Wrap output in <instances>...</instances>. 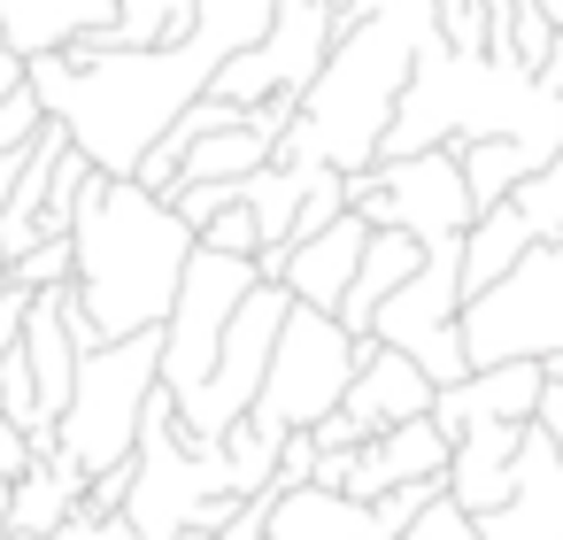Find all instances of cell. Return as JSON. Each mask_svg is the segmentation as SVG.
Returning a JSON list of instances; mask_svg holds the SVG:
<instances>
[{"label": "cell", "instance_id": "1", "mask_svg": "<svg viewBox=\"0 0 563 540\" xmlns=\"http://www.w3.org/2000/svg\"><path fill=\"white\" fill-rule=\"evenodd\" d=\"M278 0H201V16L170 47H117V55H40L32 93L47 124L101 170V178H140V163L170 140V124L209 101L217 70L247 55L271 32Z\"/></svg>", "mask_w": 563, "mask_h": 540}, {"label": "cell", "instance_id": "2", "mask_svg": "<svg viewBox=\"0 0 563 540\" xmlns=\"http://www.w3.org/2000/svg\"><path fill=\"white\" fill-rule=\"evenodd\" d=\"M440 40V0H355L340 16V40L317 70V86L301 93L278 163H309V170H371L386 155V132L401 117V93L424 63V47Z\"/></svg>", "mask_w": 563, "mask_h": 540}, {"label": "cell", "instance_id": "3", "mask_svg": "<svg viewBox=\"0 0 563 540\" xmlns=\"http://www.w3.org/2000/svg\"><path fill=\"white\" fill-rule=\"evenodd\" d=\"M194 247H201V232L163 194H147L140 178H93L78 201V224H70V255H78L70 301H78L86 332L93 340L163 332Z\"/></svg>", "mask_w": 563, "mask_h": 540}, {"label": "cell", "instance_id": "4", "mask_svg": "<svg viewBox=\"0 0 563 540\" xmlns=\"http://www.w3.org/2000/svg\"><path fill=\"white\" fill-rule=\"evenodd\" d=\"M471 140H517L540 155V170L563 155V93H548L517 55L486 47H448V32L424 47L401 117L386 132V155H432V147H471Z\"/></svg>", "mask_w": 563, "mask_h": 540}, {"label": "cell", "instance_id": "5", "mask_svg": "<svg viewBox=\"0 0 563 540\" xmlns=\"http://www.w3.org/2000/svg\"><path fill=\"white\" fill-rule=\"evenodd\" d=\"M163 394V332H140V340H101L78 355V394L55 425V448L101 478V471H124L140 455V425Z\"/></svg>", "mask_w": 563, "mask_h": 540}, {"label": "cell", "instance_id": "6", "mask_svg": "<svg viewBox=\"0 0 563 540\" xmlns=\"http://www.w3.org/2000/svg\"><path fill=\"white\" fill-rule=\"evenodd\" d=\"M371 348H378V340H355L332 309H301V301H294V309H286V332H278V355H271V378H263L247 425L271 432V440L317 432V425L347 401V386H355V371L371 363Z\"/></svg>", "mask_w": 563, "mask_h": 540}, {"label": "cell", "instance_id": "7", "mask_svg": "<svg viewBox=\"0 0 563 540\" xmlns=\"http://www.w3.org/2000/svg\"><path fill=\"white\" fill-rule=\"evenodd\" d=\"M201 16V0H0V32L24 63L40 55H117V47H170Z\"/></svg>", "mask_w": 563, "mask_h": 540}, {"label": "cell", "instance_id": "8", "mask_svg": "<svg viewBox=\"0 0 563 540\" xmlns=\"http://www.w3.org/2000/svg\"><path fill=\"white\" fill-rule=\"evenodd\" d=\"M463 348H471V371L563 363V240H540L509 278L463 301Z\"/></svg>", "mask_w": 563, "mask_h": 540}, {"label": "cell", "instance_id": "9", "mask_svg": "<svg viewBox=\"0 0 563 540\" xmlns=\"http://www.w3.org/2000/svg\"><path fill=\"white\" fill-rule=\"evenodd\" d=\"M263 286V263L255 255H217V247H194L186 278H178V309L163 324V394L186 409L209 378H217V355H224V332L240 317V301Z\"/></svg>", "mask_w": 563, "mask_h": 540}, {"label": "cell", "instance_id": "10", "mask_svg": "<svg viewBox=\"0 0 563 540\" xmlns=\"http://www.w3.org/2000/svg\"><path fill=\"white\" fill-rule=\"evenodd\" d=\"M347 209L371 217V232H409V240H463L478 224L471 186H463V147H432V155H394L347 178Z\"/></svg>", "mask_w": 563, "mask_h": 540}, {"label": "cell", "instance_id": "11", "mask_svg": "<svg viewBox=\"0 0 563 540\" xmlns=\"http://www.w3.org/2000/svg\"><path fill=\"white\" fill-rule=\"evenodd\" d=\"M371 340L394 348V355H409L440 394L471 378V348H463V240H432L424 247L417 278L378 309Z\"/></svg>", "mask_w": 563, "mask_h": 540}, {"label": "cell", "instance_id": "12", "mask_svg": "<svg viewBox=\"0 0 563 540\" xmlns=\"http://www.w3.org/2000/svg\"><path fill=\"white\" fill-rule=\"evenodd\" d=\"M332 40H340V9H332V0H278V9H271V32H263L247 55H232L209 93L232 101V109L301 101V93L317 86V70H324Z\"/></svg>", "mask_w": 563, "mask_h": 540}, {"label": "cell", "instance_id": "13", "mask_svg": "<svg viewBox=\"0 0 563 540\" xmlns=\"http://www.w3.org/2000/svg\"><path fill=\"white\" fill-rule=\"evenodd\" d=\"M286 309H294V294L271 286V278L240 301V317H232V332H224V355H217V378L178 409L194 440H224V432L255 409V394H263V378H271V355H278V332H286Z\"/></svg>", "mask_w": 563, "mask_h": 540}, {"label": "cell", "instance_id": "14", "mask_svg": "<svg viewBox=\"0 0 563 540\" xmlns=\"http://www.w3.org/2000/svg\"><path fill=\"white\" fill-rule=\"evenodd\" d=\"M448 463H455V440L440 432V417H417V425H394V432L363 440V448L347 455V486H340V494L386 502V494H401V486L448 478Z\"/></svg>", "mask_w": 563, "mask_h": 540}, {"label": "cell", "instance_id": "15", "mask_svg": "<svg viewBox=\"0 0 563 540\" xmlns=\"http://www.w3.org/2000/svg\"><path fill=\"white\" fill-rule=\"evenodd\" d=\"M478 540H563V448L532 425L517 448V486L501 509L471 517Z\"/></svg>", "mask_w": 563, "mask_h": 540}, {"label": "cell", "instance_id": "16", "mask_svg": "<svg viewBox=\"0 0 563 540\" xmlns=\"http://www.w3.org/2000/svg\"><path fill=\"white\" fill-rule=\"evenodd\" d=\"M540 394H548V363H494V371H471L463 386H448L432 401V417H440L448 440L463 425H532Z\"/></svg>", "mask_w": 563, "mask_h": 540}, {"label": "cell", "instance_id": "17", "mask_svg": "<svg viewBox=\"0 0 563 540\" xmlns=\"http://www.w3.org/2000/svg\"><path fill=\"white\" fill-rule=\"evenodd\" d=\"M363 247H371V217H340V224H324L317 240H301L294 255H286V294L301 301V309H332L340 317V301H347V286H355V271H363Z\"/></svg>", "mask_w": 563, "mask_h": 540}, {"label": "cell", "instance_id": "18", "mask_svg": "<svg viewBox=\"0 0 563 540\" xmlns=\"http://www.w3.org/2000/svg\"><path fill=\"white\" fill-rule=\"evenodd\" d=\"M271 540H401V525L378 502H355L332 486H278Z\"/></svg>", "mask_w": 563, "mask_h": 540}, {"label": "cell", "instance_id": "19", "mask_svg": "<svg viewBox=\"0 0 563 540\" xmlns=\"http://www.w3.org/2000/svg\"><path fill=\"white\" fill-rule=\"evenodd\" d=\"M432 401H440V386L409 363V355H394V348H371V363L355 371V386H347V417L363 425V440H378V432H394V425H417V417H432Z\"/></svg>", "mask_w": 563, "mask_h": 540}, {"label": "cell", "instance_id": "20", "mask_svg": "<svg viewBox=\"0 0 563 540\" xmlns=\"http://www.w3.org/2000/svg\"><path fill=\"white\" fill-rule=\"evenodd\" d=\"M532 425H463L455 432V463H448V502L463 517H486L509 502L517 486V448H525Z\"/></svg>", "mask_w": 563, "mask_h": 540}, {"label": "cell", "instance_id": "21", "mask_svg": "<svg viewBox=\"0 0 563 540\" xmlns=\"http://www.w3.org/2000/svg\"><path fill=\"white\" fill-rule=\"evenodd\" d=\"M86 471L63 455V448H47L16 486H9V532H32V540H55L78 509H86Z\"/></svg>", "mask_w": 563, "mask_h": 540}, {"label": "cell", "instance_id": "22", "mask_svg": "<svg viewBox=\"0 0 563 540\" xmlns=\"http://www.w3.org/2000/svg\"><path fill=\"white\" fill-rule=\"evenodd\" d=\"M417 263H424V240H409V232H371L363 271H355V286H347V301H340V324H347L355 340H371L378 309L417 278Z\"/></svg>", "mask_w": 563, "mask_h": 540}, {"label": "cell", "instance_id": "23", "mask_svg": "<svg viewBox=\"0 0 563 540\" xmlns=\"http://www.w3.org/2000/svg\"><path fill=\"white\" fill-rule=\"evenodd\" d=\"M532 247H540V232H532V217H525L517 201L486 209V217L463 232V301H471V294H486L494 278H509Z\"/></svg>", "mask_w": 563, "mask_h": 540}, {"label": "cell", "instance_id": "24", "mask_svg": "<svg viewBox=\"0 0 563 540\" xmlns=\"http://www.w3.org/2000/svg\"><path fill=\"white\" fill-rule=\"evenodd\" d=\"M525 178H540V155L532 147H517V140H471L463 147V186H471V209L478 217L501 209V201H517Z\"/></svg>", "mask_w": 563, "mask_h": 540}, {"label": "cell", "instance_id": "25", "mask_svg": "<svg viewBox=\"0 0 563 540\" xmlns=\"http://www.w3.org/2000/svg\"><path fill=\"white\" fill-rule=\"evenodd\" d=\"M517 209L532 217V232H540V240H563V155H555L540 178H525V186H517Z\"/></svg>", "mask_w": 563, "mask_h": 540}, {"label": "cell", "instance_id": "26", "mask_svg": "<svg viewBox=\"0 0 563 540\" xmlns=\"http://www.w3.org/2000/svg\"><path fill=\"white\" fill-rule=\"evenodd\" d=\"M70 278H78V255H70V240H47V247H32L24 263H9V286H24V294L70 286Z\"/></svg>", "mask_w": 563, "mask_h": 540}, {"label": "cell", "instance_id": "27", "mask_svg": "<svg viewBox=\"0 0 563 540\" xmlns=\"http://www.w3.org/2000/svg\"><path fill=\"white\" fill-rule=\"evenodd\" d=\"M40 132H47V109H40V93H32V86H24L16 101H0V155H24Z\"/></svg>", "mask_w": 563, "mask_h": 540}, {"label": "cell", "instance_id": "28", "mask_svg": "<svg viewBox=\"0 0 563 540\" xmlns=\"http://www.w3.org/2000/svg\"><path fill=\"white\" fill-rule=\"evenodd\" d=\"M201 247H217V255H263V224H255V209H247V201L224 209V217L201 232Z\"/></svg>", "mask_w": 563, "mask_h": 540}, {"label": "cell", "instance_id": "29", "mask_svg": "<svg viewBox=\"0 0 563 540\" xmlns=\"http://www.w3.org/2000/svg\"><path fill=\"white\" fill-rule=\"evenodd\" d=\"M170 209H178L194 232H209L224 209H240V186H178V194H170Z\"/></svg>", "mask_w": 563, "mask_h": 540}, {"label": "cell", "instance_id": "30", "mask_svg": "<svg viewBox=\"0 0 563 540\" xmlns=\"http://www.w3.org/2000/svg\"><path fill=\"white\" fill-rule=\"evenodd\" d=\"M409 540H478V525H471V517H463V509L440 494V502H432V509L409 525Z\"/></svg>", "mask_w": 563, "mask_h": 540}, {"label": "cell", "instance_id": "31", "mask_svg": "<svg viewBox=\"0 0 563 540\" xmlns=\"http://www.w3.org/2000/svg\"><path fill=\"white\" fill-rule=\"evenodd\" d=\"M32 463H40V440H32L24 425H9V417H0V486H16Z\"/></svg>", "mask_w": 563, "mask_h": 540}, {"label": "cell", "instance_id": "32", "mask_svg": "<svg viewBox=\"0 0 563 540\" xmlns=\"http://www.w3.org/2000/svg\"><path fill=\"white\" fill-rule=\"evenodd\" d=\"M24 317H32V294L24 286H0V363L24 348Z\"/></svg>", "mask_w": 563, "mask_h": 540}, {"label": "cell", "instance_id": "33", "mask_svg": "<svg viewBox=\"0 0 563 540\" xmlns=\"http://www.w3.org/2000/svg\"><path fill=\"white\" fill-rule=\"evenodd\" d=\"M55 540H132V525H124V517H109V509H78Z\"/></svg>", "mask_w": 563, "mask_h": 540}, {"label": "cell", "instance_id": "34", "mask_svg": "<svg viewBox=\"0 0 563 540\" xmlns=\"http://www.w3.org/2000/svg\"><path fill=\"white\" fill-rule=\"evenodd\" d=\"M271 502H278V486H271V494H255V502H240V517H232L217 540H271Z\"/></svg>", "mask_w": 563, "mask_h": 540}, {"label": "cell", "instance_id": "35", "mask_svg": "<svg viewBox=\"0 0 563 540\" xmlns=\"http://www.w3.org/2000/svg\"><path fill=\"white\" fill-rule=\"evenodd\" d=\"M24 86H32V63L16 55V40H9V32H0V101H16Z\"/></svg>", "mask_w": 563, "mask_h": 540}, {"label": "cell", "instance_id": "36", "mask_svg": "<svg viewBox=\"0 0 563 540\" xmlns=\"http://www.w3.org/2000/svg\"><path fill=\"white\" fill-rule=\"evenodd\" d=\"M532 425L563 448V378H555V371H548V394H540V417H532Z\"/></svg>", "mask_w": 563, "mask_h": 540}, {"label": "cell", "instance_id": "37", "mask_svg": "<svg viewBox=\"0 0 563 540\" xmlns=\"http://www.w3.org/2000/svg\"><path fill=\"white\" fill-rule=\"evenodd\" d=\"M0 286H9V255H0Z\"/></svg>", "mask_w": 563, "mask_h": 540}, {"label": "cell", "instance_id": "38", "mask_svg": "<svg viewBox=\"0 0 563 540\" xmlns=\"http://www.w3.org/2000/svg\"><path fill=\"white\" fill-rule=\"evenodd\" d=\"M332 9H340V16H347V9H355V0H332Z\"/></svg>", "mask_w": 563, "mask_h": 540}, {"label": "cell", "instance_id": "39", "mask_svg": "<svg viewBox=\"0 0 563 540\" xmlns=\"http://www.w3.org/2000/svg\"><path fill=\"white\" fill-rule=\"evenodd\" d=\"M0 540H32V532H0Z\"/></svg>", "mask_w": 563, "mask_h": 540}, {"label": "cell", "instance_id": "40", "mask_svg": "<svg viewBox=\"0 0 563 540\" xmlns=\"http://www.w3.org/2000/svg\"><path fill=\"white\" fill-rule=\"evenodd\" d=\"M555 378H563V363H555Z\"/></svg>", "mask_w": 563, "mask_h": 540}]
</instances>
